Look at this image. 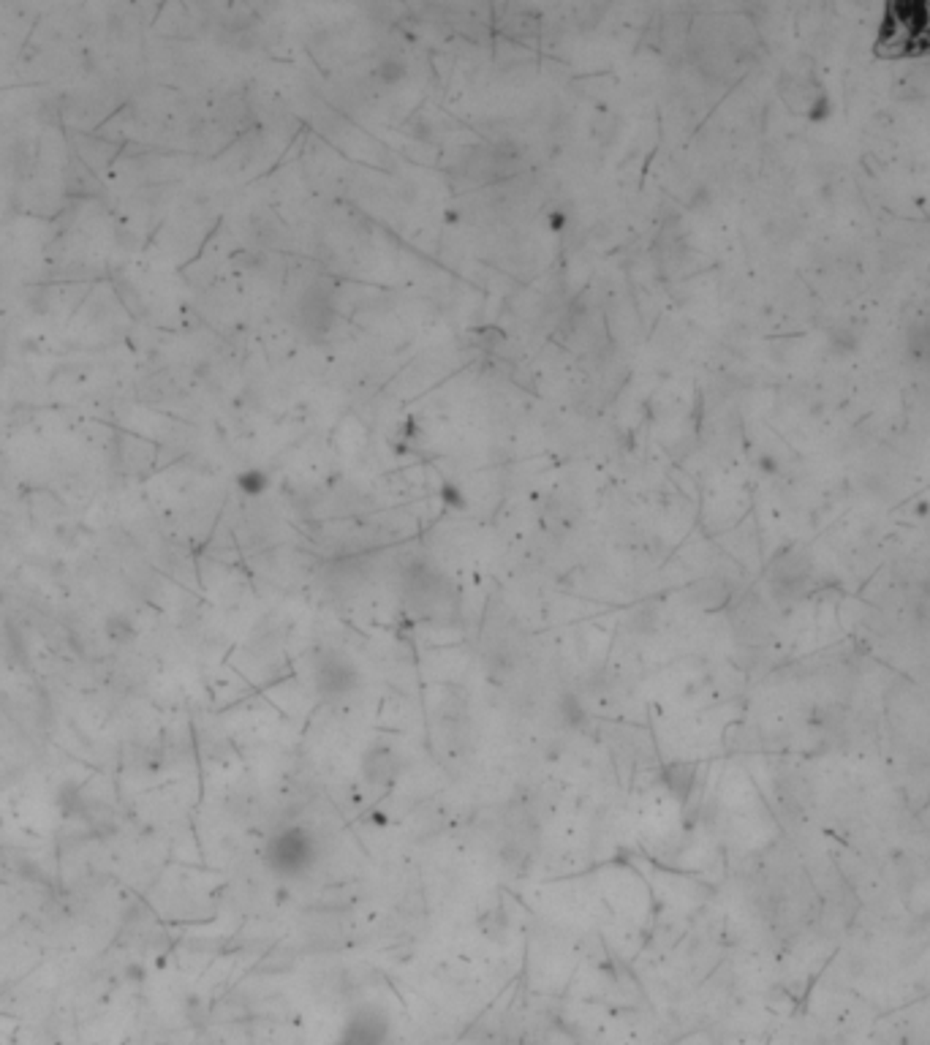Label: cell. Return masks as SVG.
I'll use <instances>...</instances> for the list:
<instances>
[{"instance_id":"5b68a950","label":"cell","mask_w":930,"mask_h":1045,"mask_svg":"<svg viewBox=\"0 0 930 1045\" xmlns=\"http://www.w3.org/2000/svg\"><path fill=\"white\" fill-rule=\"evenodd\" d=\"M237 485H240V490L248 493V496H261V493L269 488V477H267L264 472H259V469H248V472H242V474L237 477Z\"/></svg>"},{"instance_id":"ba28073f","label":"cell","mask_w":930,"mask_h":1045,"mask_svg":"<svg viewBox=\"0 0 930 1045\" xmlns=\"http://www.w3.org/2000/svg\"><path fill=\"white\" fill-rule=\"evenodd\" d=\"M441 496H443V499H449V504H454V507H462V496L457 493V488L446 485V488L441 490Z\"/></svg>"},{"instance_id":"52a82bcc","label":"cell","mask_w":930,"mask_h":1045,"mask_svg":"<svg viewBox=\"0 0 930 1045\" xmlns=\"http://www.w3.org/2000/svg\"><path fill=\"white\" fill-rule=\"evenodd\" d=\"M569 224V218H566V213H561V210H555V213H550V229L552 232H558V229H563Z\"/></svg>"},{"instance_id":"8992f818","label":"cell","mask_w":930,"mask_h":1045,"mask_svg":"<svg viewBox=\"0 0 930 1045\" xmlns=\"http://www.w3.org/2000/svg\"><path fill=\"white\" fill-rule=\"evenodd\" d=\"M376 77L384 85H397L400 79H406V66L400 60H384V63H378Z\"/></svg>"},{"instance_id":"6da1fadb","label":"cell","mask_w":930,"mask_h":1045,"mask_svg":"<svg viewBox=\"0 0 930 1045\" xmlns=\"http://www.w3.org/2000/svg\"><path fill=\"white\" fill-rule=\"evenodd\" d=\"M299 325L310 338H324L335 327V306L330 286L314 283L299 297Z\"/></svg>"},{"instance_id":"277c9868","label":"cell","mask_w":930,"mask_h":1045,"mask_svg":"<svg viewBox=\"0 0 930 1045\" xmlns=\"http://www.w3.org/2000/svg\"><path fill=\"white\" fill-rule=\"evenodd\" d=\"M908 349L916 360L930 362V316L908 330Z\"/></svg>"},{"instance_id":"7a4b0ae2","label":"cell","mask_w":930,"mask_h":1045,"mask_svg":"<svg viewBox=\"0 0 930 1045\" xmlns=\"http://www.w3.org/2000/svg\"><path fill=\"white\" fill-rule=\"evenodd\" d=\"M269 857L278 874H286V876L302 874L310 866V860H314V839L302 830H288L280 839H275Z\"/></svg>"},{"instance_id":"3957f363","label":"cell","mask_w":930,"mask_h":1045,"mask_svg":"<svg viewBox=\"0 0 930 1045\" xmlns=\"http://www.w3.org/2000/svg\"><path fill=\"white\" fill-rule=\"evenodd\" d=\"M357 681H360L357 667L341 654H330V656L319 659V665H316V686L322 694L343 697L357 686Z\"/></svg>"}]
</instances>
